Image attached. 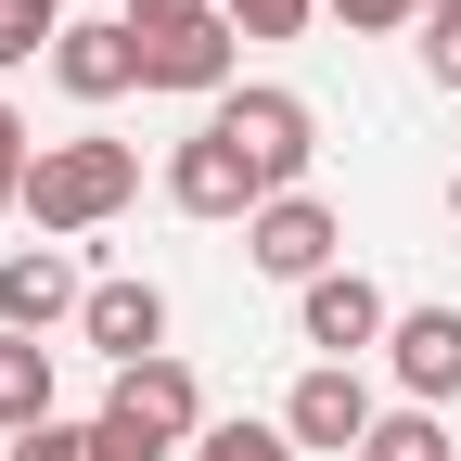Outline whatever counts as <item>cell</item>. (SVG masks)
<instances>
[{
  "label": "cell",
  "mask_w": 461,
  "mask_h": 461,
  "mask_svg": "<svg viewBox=\"0 0 461 461\" xmlns=\"http://www.w3.org/2000/svg\"><path fill=\"white\" fill-rule=\"evenodd\" d=\"M129 193H141V154H129V141H39V167H26V218H39V244L103 230Z\"/></svg>",
  "instance_id": "1"
},
{
  "label": "cell",
  "mask_w": 461,
  "mask_h": 461,
  "mask_svg": "<svg viewBox=\"0 0 461 461\" xmlns=\"http://www.w3.org/2000/svg\"><path fill=\"white\" fill-rule=\"evenodd\" d=\"M205 436V384L180 359H141V372H115L103 397V461H167V448H193Z\"/></svg>",
  "instance_id": "2"
},
{
  "label": "cell",
  "mask_w": 461,
  "mask_h": 461,
  "mask_svg": "<svg viewBox=\"0 0 461 461\" xmlns=\"http://www.w3.org/2000/svg\"><path fill=\"white\" fill-rule=\"evenodd\" d=\"M205 129L257 167V193H269V205L295 193V180H308V154H321V115H308L295 90H218V115H205Z\"/></svg>",
  "instance_id": "3"
},
{
  "label": "cell",
  "mask_w": 461,
  "mask_h": 461,
  "mask_svg": "<svg viewBox=\"0 0 461 461\" xmlns=\"http://www.w3.org/2000/svg\"><path fill=\"white\" fill-rule=\"evenodd\" d=\"M230 26L218 0H193V14H154L141 26V90H230Z\"/></svg>",
  "instance_id": "4"
},
{
  "label": "cell",
  "mask_w": 461,
  "mask_h": 461,
  "mask_svg": "<svg viewBox=\"0 0 461 461\" xmlns=\"http://www.w3.org/2000/svg\"><path fill=\"white\" fill-rule=\"evenodd\" d=\"M372 384L359 372H346V359H321V372H295V397H282V436H295V448H333V461H359L372 448Z\"/></svg>",
  "instance_id": "5"
},
{
  "label": "cell",
  "mask_w": 461,
  "mask_h": 461,
  "mask_svg": "<svg viewBox=\"0 0 461 461\" xmlns=\"http://www.w3.org/2000/svg\"><path fill=\"white\" fill-rule=\"evenodd\" d=\"M333 244H346V230H333V205H321V193H282V205H257V218H244V257H257L269 282H321V269H333Z\"/></svg>",
  "instance_id": "6"
},
{
  "label": "cell",
  "mask_w": 461,
  "mask_h": 461,
  "mask_svg": "<svg viewBox=\"0 0 461 461\" xmlns=\"http://www.w3.org/2000/svg\"><path fill=\"white\" fill-rule=\"evenodd\" d=\"M167 205H180V218H257L269 193H257V167L230 154L218 129H193L180 154H167Z\"/></svg>",
  "instance_id": "7"
},
{
  "label": "cell",
  "mask_w": 461,
  "mask_h": 461,
  "mask_svg": "<svg viewBox=\"0 0 461 461\" xmlns=\"http://www.w3.org/2000/svg\"><path fill=\"white\" fill-rule=\"evenodd\" d=\"M90 308V282L65 244H26V257H0V333H51V321H77Z\"/></svg>",
  "instance_id": "8"
},
{
  "label": "cell",
  "mask_w": 461,
  "mask_h": 461,
  "mask_svg": "<svg viewBox=\"0 0 461 461\" xmlns=\"http://www.w3.org/2000/svg\"><path fill=\"white\" fill-rule=\"evenodd\" d=\"M77 333L103 346L115 372H141V359H167V295H154V282H90V308H77Z\"/></svg>",
  "instance_id": "9"
},
{
  "label": "cell",
  "mask_w": 461,
  "mask_h": 461,
  "mask_svg": "<svg viewBox=\"0 0 461 461\" xmlns=\"http://www.w3.org/2000/svg\"><path fill=\"white\" fill-rule=\"evenodd\" d=\"M51 77H65L77 103L141 90V26H65V39H51Z\"/></svg>",
  "instance_id": "10"
},
{
  "label": "cell",
  "mask_w": 461,
  "mask_h": 461,
  "mask_svg": "<svg viewBox=\"0 0 461 461\" xmlns=\"http://www.w3.org/2000/svg\"><path fill=\"white\" fill-rule=\"evenodd\" d=\"M384 359H397V384H411L423 411H436V397H461V308H411V321L384 333Z\"/></svg>",
  "instance_id": "11"
},
{
  "label": "cell",
  "mask_w": 461,
  "mask_h": 461,
  "mask_svg": "<svg viewBox=\"0 0 461 461\" xmlns=\"http://www.w3.org/2000/svg\"><path fill=\"white\" fill-rule=\"evenodd\" d=\"M295 321H308V346H333V359H359V346H372V333H397V321H384V295H372V282H359V269H321Z\"/></svg>",
  "instance_id": "12"
},
{
  "label": "cell",
  "mask_w": 461,
  "mask_h": 461,
  "mask_svg": "<svg viewBox=\"0 0 461 461\" xmlns=\"http://www.w3.org/2000/svg\"><path fill=\"white\" fill-rule=\"evenodd\" d=\"M39 423H51V346L0 333V436H39Z\"/></svg>",
  "instance_id": "13"
},
{
  "label": "cell",
  "mask_w": 461,
  "mask_h": 461,
  "mask_svg": "<svg viewBox=\"0 0 461 461\" xmlns=\"http://www.w3.org/2000/svg\"><path fill=\"white\" fill-rule=\"evenodd\" d=\"M193 461H308V448L282 436V423H205V436H193Z\"/></svg>",
  "instance_id": "14"
},
{
  "label": "cell",
  "mask_w": 461,
  "mask_h": 461,
  "mask_svg": "<svg viewBox=\"0 0 461 461\" xmlns=\"http://www.w3.org/2000/svg\"><path fill=\"white\" fill-rule=\"evenodd\" d=\"M65 39V0H0V65H39Z\"/></svg>",
  "instance_id": "15"
},
{
  "label": "cell",
  "mask_w": 461,
  "mask_h": 461,
  "mask_svg": "<svg viewBox=\"0 0 461 461\" xmlns=\"http://www.w3.org/2000/svg\"><path fill=\"white\" fill-rule=\"evenodd\" d=\"M359 461H448V436H436V411H397V423H372Z\"/></svg>",
  "instance_id": "16"
},
{
  "label": "cell",
  "mask_w": 461,
  "mask_h": 461,
  "mask_svg": "<svg viewBox=\"0 0 461 461\" xmlns=\"http://www.w3.org/2000/svg\"><path fill=\"white\" fill-rule=\"evenodd\" d=\"M14 461H103V423H39L14 436Z\"/></svg>",
  "instance_id": "17"
},
{
  "label": "cell",
  "mask_w": 461,
  "mask_h": 461,
  "mask_svg": "<svg viewBox=\"0 0 461 461\" xmlns=\"http://www.w3.org/2000/svg\"><path fill=\"white\" fill-rule=\"evenodd\" d=\"M423 65H436V90H461V0L423 14Z\"/></svg>",
  "instance_id": "18"
},
{
  "label": "cell",
  "mask_w": 461,
  "mask_h": 461,
  "mask_svg": "<svg viewBox=\"0 0 461 461\" xmlns=\"http://www.w3.org/2000/svg\"><path fill=\"white\" fill-rule=\"evenodd\" d=\"M333 14H346V26H359V39H397V26H423V14H436V0H333Z\"/></svg>",
  "instance_id": "19"
},
{
  "label": "cell",
  "mask_w": 461,
  "mask_h": 461,
  "mask_svg": "<svg viewBox=\"0 0 461 461\" xmlns=\"http://www.w3.org/2000/svg\"><path fill=\"white\" fill-rule=\"evenodd\" d=\"M26 167H39V141H26V115L0 103V205H26Z\"/></svg>",
  "instance_id": "20"
},
{
  "label": "cell",
  "mask_w": 461,
  "mask_h": 461,
  "mask_svg": "<svg viewBox=\"0 0 461 461\" xmlns=\"http://www.w3.org/2000/svg\"><path fill=\"white\" fill-rule=\"evenodd\" d=\"M218 14L244 26V39H295V26H308V0H218Z\"/></svg>",
  "instance_id": "21"
},
{
  "label": "cell",
  "mask_w": 461,
  "mask_h": 461,
  "mask_svg": "<svg viewBox=\"0 0 461 461\" xmlns=\"http://www.w3.org/2000/svg\"><path fill=\"white\" fill-rule=\"evenodd\" d=\"M154 14H193V0H129V26H154Z\"/></svg>",
  "instance_id": "22"
},
{
  "label": "cell",
  "mask_w": 461,
  "mask_h": 461,
  "mask_svg": "<svg viewBox=\"0 0 461 461\" xmlns=\"http://www.w3.org/2000/svg\"><path fill=\"white\" fill-rule=\"evenodd\" d=\"M448 205H461V180H448Z\"/></svg>",
  "instance_id": "23"
}]
</instances>
